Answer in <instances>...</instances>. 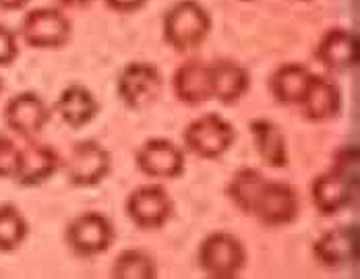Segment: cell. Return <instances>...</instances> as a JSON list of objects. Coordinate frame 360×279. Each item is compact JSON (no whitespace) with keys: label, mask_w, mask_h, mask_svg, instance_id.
<instances>
[{"label":"cell","mask_w":360,"mask_h":279,"mask_svg":"<svg viewBox=\"0 0 360 279\" xmlns=\"http://www.w3.org/2000/svg\"><path fill=\"white\" fill-rule=\"evenodd\" d=\"M265 180L267 178L255 168H240L230 178V182L226 186V195H228L230 203L240 213L251 215L252 203H255L261 186L265 184Z\"/></svg>","instance_id":"obj_23"},{"label":"cell","mask_w":360,"mask_h":279,"mask_svg":"<svg viewBox=\"0 0 360 279\" xmlns=\"http://www.w3.org/2000/svg\"><path fill=\"white\" fill-rule=\"evenodd\" d=\"M4 120L13 133L32 139L46 129L50 120V108L36 91H23L8 100L4 108Z\"/></svg>","instance_id":"obj_13"},{"label":"cell","mask_w":360,"mask_h":279,"mask_svg":"<svg viewBox=\"0 0 360 279\" xmlns=\"http://www.w3.org/2000/svg\"><path fill=\"white\" fill-rule=\"evenodd\" d=\"M124 213L135 223V228L143 232H155L172 219L174 201L162 184H141L129 193L124 201Z\"/></svg>","instance_id":"obj_4"},{"label":"cell","mask_w":360,"mask_h":279,"mask_svg":"<svg viewBox=\"0 0 360 279\" xmlns=\"http://www.w3.org/2000/svg\"><path fill=\"white\" fill-rule=\"evenodd\" d=\"M71 19L52 6H39L25 15L21 35L27 46L37 50H58L71 39Z\"/></svg>","instance_id":"obj_7"},{"label":"cell","mask_w":360,"mask_h":279,"mask_svg":"<svg viewBox=\"0 0 360 279\" xmlns=\"http://www.w3.org/2000/svg\"><path fill=\"white\" fill-rule=\"evenodd\" d=\"M21 149L4 135H0V178H13L19 166Z\"/></svg>","instance_id":"obj_25"},{"label":"cell","mask_w":360,"mask_h":279,"mask_svg":"<svg viewBox=\"0 0 360 279\" xmlns=\"http://www.w3.org/2000/svg\"><path fill=\"white\" fill-rule=\"evenodd\" d=\"M0 91H2V81H0Z\"/></svg>","instance_id":"obj_31"},{"label":"cell","mask_w":360,"mask_h":279,"mask_svg":"<svg viewBox=\"0 0 360 279\" xmlns=\"http://www.w3.org/2000/svg\"><path fill=\"white\" fill-rule=\"evenodd\" d=\"M65 240L72 254L81 259H94L112 248L116 240V230L106 213L85 211L69 221L65 230Z\"/></svg>","instance_id":"obj_3"},{"label":"cell","mask_w":360,"mask_h":279,"mask_svg":"<svg viewBox=\"0 0 360 279\" xmlns=\"http://www.w3.org/2000/svg\"><path fill=\"white\" fill-rule=\"evenodd\" d=\"M30 223L19 207L0 205V252H13L27 240Z\"/></svg>","instance_id":"obj_24"},{"label":"cell","mask_w":360,"mask_h":279,"mask_svg":"<svg viewBox=\"0 0 360 279\" xmlns=\"http://www.w3.org/2000/svg\"><path fill=\"white\" fill-rule=\"evenodd\" d=\"M335 170H340L342 174L359 182V151L356 147H342L335 157H333V166Z\"/></svg>","instance_id":"obj_26"},{"label":"cell","mask_w":360,"mask_h":279,"mask_svg":"<svg viewBox=\"0 0 360 279\" xmlns=\"http://www.w3.org/2000/svg\"><path fill=\"white\" fill-rule=\"evenodd\" d=\"M359 182L342 174L340 170L331 168L313 178L311 182V199L313 207L319 211L323 217L338 215L352 205L354 193Z\"/></svg>","instance_id":"obj_12"},{"label":"cell","mask_w":360,"mask_h":279,"mask_svg":"<svg viewBox=\"0 0 360 279\" xmlns=\"http://www.w3.org/2000/svg\"><path fill=\"white\" fill-rule=\"evenodd\" d=\"M212 67V100L221 104H236L251 85V74L243 65L234 60H216Z\"/></svg>","instance_id":"obj_18"},{"label":"cell","mask_w":360,"mask_h":279,"mask_svg":"<svg viewBox=\"0 0 360 279\" xmlns=\"http://www.w3.org/2000/svg\"><path fill=\"white\" fill-rule=\"evenodd\" d=\"M162 87L164 77L151 63H129L122 67L116 81L118 98L131 110H143L153 104L160 98Z\"/></svg>","instance_id":"obj_8"},{"label":"cell","mask_w":360,"mask_h":279,"mask_svg":"<svg viewBox=\"0 0 360 279\" xmlns=\"http://www.w3.org/2000/svg\"><path fill=\"white\" fill-rule=\"evenodd\" d=\"M317 63L333 72L354 69L360 58L359 35L344 27H333L325 32L315 48Z\"/></svg>","instance_id":"obj_14"},{"label":"cell","mask_w":360,"mask_h":279,"mask_svg":"<svg viewBox=\"0 0 360 279\" xmlns=\"http://www.w3.org/2000/svg\"><path fill=\"white\" fill-rule=\"evenodd\" d=\"M300 215V197L298 190L282 180H265L261 186L251 217L265 228H286L294 223Z\"/></svg>","instance_id":"obj_5"},{"label":"cell","mask_w":360,"mask_h":279,"mask_svg":"<svg viewBox=\"0 0 360 279\" xmlns=\"http://www.w3.org/2000/svg\"><path fill=\"white\" fill-rule=\"evenodd\" d=\"M298 108H300V114L307 120H311V122L331 120L342 110V93H340V87L331 79L313 72V77H311V81L307 85V91H304V96H302Z\"/></svg>","instance_id":"obj_15"},{"label":"cell","mask_w":360,"mask_h":279,"mask_svg":"<svg viewBox=\"0 0 360 279\" xmlns=\"http://www.w3.org/2000/svg\"><path fill=\"white\" fill-rule=\"evenodd\" d=\"M184 149L201 160H216L224 155L236 141L234 126L219 114H203L188 122L182 133Z\"/></svg>","instance_id":"obj_6"},{"label":"cell","mask_w":360,"mask_h":279,"mask_svg":"<svg viewBox=\"0 0 360 279\" xmlns=\"http://www.w3.org/2000/svg\"><path fill=\"white\" fill-rule=\"evenodd\" d=\"M147 0H106L112 11L120 13V15H129V13H135L139 8H143Z\"/></svg>","instance_id":"obj_28"},{"label":"cell","mask_w":360,"mask_h":279,"mask_svg":"<svg viewBox=\"0 0 360 279\" xmlns=\"http://www.w3.org/2000/svg\"><path fill=\"white\" fill-rule=\"evenodd\" d=\"M172 89L180 104L201 105L212 100V67L205 60H186L172 74Z\"/></svg>","instance_id":"obj_16"},{"label":"cell","mask_w":360,"mask_h":279,"mask_svg":"<svg viewBox=\"0 0 360 279\" xmlns=\"http://www.w3.org/2000/svg\"><path fill=\"white\" fill-rule=\"evenodd\" d=\"M212 32V15L197 0H179L164 15V41L174 52L197 50Z\"/></svg>","instance_id":"obj_1"},{"label":"cell","mask_w":360,"mask_h":279,"mask_svg":"<svg viewBox=\"0 0 360 279\" xmlns=\"http://www.w3.org/2000/svg\"><path fill=\"white\" fill-rule=\"evenodd\" d=\"M63 4H67V6H85V4H89L91 0H60Z\"/></svg>","instance_id":"obj_30"},{"label":"cell","mask_w":360,"mask_h":279,"mask_svg":"<svg viewBox=\"0 0 360 279\" xmlns=\"http://www.w3.org/2000/svg\"><path fill=\"white\" fill-rule=\"evenodd\" d=\"M58 168H60V157L54 151V147L30 145L21 149L19 166L13 180L21 186H39L56 174Z\"/></svg>","instance_id":"obj_17"},{"label":"cell","mask_w":360,"mask_h":279,"mask_svg":"<svg viewBox=\"0 0 360 279\" xmlns=\"http://www.w3.org/2000/svg\"><path fill=\"white\" fill-rule=\"evenodd\" d=\"M249 261L245 242L232 232H212L197 248V263L201 271L210 278H238Z\"/></svg>","instance_id":"obj_2"},{"label":"cell","mask_w":360,"mask_h":279,"mask_svg":"<svg viewBox=\"0 0 360 279\" xmlns=\"http://www.w3.org/2000/svg\"><path fill=\"white\" fill-rule=\"evenodd\" d=\"M252 141L259 157L271 168H286L290 162L288 143L284 131L269 118H255L251 122Z\"/></svg>","instance_id":"obj_20"},{"label":"cell","mask_w":360,"mask_h":279,"mask_svg":"<svg viewBox=\"0 0 360 279\" xmlns=\"http://www.w3.org/2000/svg\"><path fill=\"white\" fill-rule=\"evenodd\" d=\"M311 77H313V70L304 65H298V63L282 65L269 77V91L278 104L298 105L307 91Z\"/></svg>","instance_id":"obj_21"},{"label":"cell","mask_w":360,"mask_h":279,"mask_svg":"<svg viewBox=\"0 0 360 279\" xmlns=\"http://www.w3.org/2000/svg\"><path fill=\"white\" fill-rule=\"evenodd\" d=\"M137 168L153 180H174L184 174V149L162 137L145 141L135 155Z\"/></svg>","instance_id":"obj_11"},{"label":"cell","mask_w":360,"mask_h":279,"mask_svg":"<svg viewBox=\"0 0 360 279\" xmlns=\"http://www.w3.org/2000/svg\"><path fill=\"white\" fill-rule=\"evenodd\" d=\"M54 110L71 129H83L98 116L100 102L85 85L72 83L58 96Z\"/></svg>","instance_id":"obj_19"},{"label":"cell","mask_w":360,"mask_h":279,"mask_svg":"<svg viewBox=\"0 0 360 279\" xmlns=\"http://www.w3.org/2000/svg\"><path fill=\"white\" fill-rule=\"evenodd\" d=\"M30 0H0V8L4 11H19L27 4Z\"/></svg>","instance_id":"obj_29"},{"label":"cell","mask_w":360,"mask_h":279,"mask_svg":"<svg viewBox=\"0 0 360 279\" xmlns=\"http://www.w3.org/2000/svg\"><path fill=\"white\" fill-rule=\"evenodd\" d=\"M19 56V44L17 34L8 30L6 25H0V67H8Z\"/></svg>","instance_id":"obj_27"},{"label":"cell","mask_w":360,"mask_h":279,"mask_svg":"<svg viewBox=\"0 0 360 279\" xmlns=\"http://www.w3.org/2000/svg\"><path fill=\"white\" fill-rule=\"evenodd\" d=\"M360 236L356 223H344L323 232L313 242L315 261L327 269H340L359 263Z\"/></svg>","instance_id":"obj_10"},{"label":"cell","mask_w":360,"mask_h":279,"mask_svg":"<svg viewBox=\"0 0 360 279\" xmlns=\"http://www.w3.org/2000/svg\"><path fill=\"white\" fill-rule=\"evenodd\" d=\"M112 170L110 151L96 139L77 141L72 145L69 162H67V178L72 186L91 188L104 182Z\"/></svg>","instance_id":"obj_9"},{"label":"cell","mask_w":360,"mask_h":279,"mask_svg":"<svg viewBox=\"0 0 360 279\" xmlns=\"http://www.w3.org/2000/svg\"><path fill=\"white\" fill-rule=\"evenodd\" d=\"M112 278L153 279L158 278V263L151 252L143 248H124L112 263Z\"/></svg>","instance_id":"obj_22"}]
</instances>
